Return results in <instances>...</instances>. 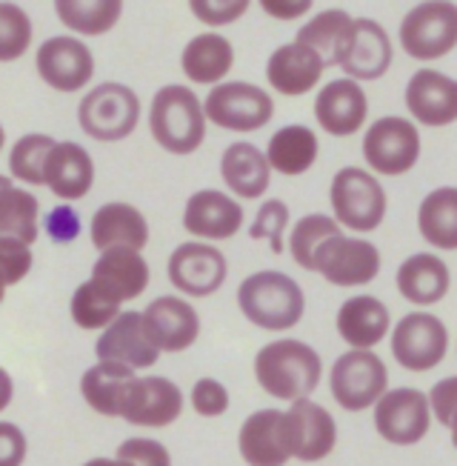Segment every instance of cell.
Returning <instances> with one entry per match:
<instances>
[{"mask_svg":"<svg viewBox=\"0 0 457 466\" xmlns=\"http://www.w3.org/2000/svg\"><path fill=\"white\" fill-rule=\"evenodd\" d=\"M323 375V363L309 343L303 340H274L257 352L254 358V378L257 383L281 400H303L309 398Z\"/></svg>","mask_w":457,"mask_h":466,"instance_id":"cell-1","label":"cell"},{"mask_svg":"<svg viewBox=\"0 0 457 466\" xmlns=\"http://www.w3.org/2000/svg\"><path fill=\"white\" fill-rule=\"evenodd\" d=\"M237 303H241V312L254 327L269 332H283L297 327L306 309V298L303 289L297 287V280L269 269L254 272L241 283Z\"/></svg>","mask_w":457,"mask_h":466,"instance_id":"cell-2","label":"cell"},{"mask_svg":"<svg viewBox=\"0 0 457 466\" xmlns=\"http://www.w3.org/2000/svg\"><path fill=\"white\" fill-rule=\"evenodd\" d=\"M152 137L172 155H192L206 137V112L189 86H164L152 100Z\"/></svg>","mask_w":457,"mask_h":466,"instance_id":"cell-3","label":"cell"},{"mask_svg":"<svg viewBox=\"0 0 457 466\" xmlns=\"http://www.w3.org/2000/svg\"><path fill=\"white\" fill-rule=\"evenodd\" d=\"M81 129L104 144L124 140L137 129L141 120V100L124 84H101L94 86L77 106Z\"/></svg>","mask_w":457,"mask_h":466,"instance_id":"cell-4","label":"cell"},{"mask_svg":"<svg viewBox=\"0 0 457 466\" xmlns=\"http://www.w3.org/2000/svg\"><path fill=\"white\" fill-rule=\"evenodd\" d=\"M332 209L337 224L354 232H372L386 218V192L372 172L346 167L332 180Z\"/></svg>","mask_w":457,"mask_h":466,"instance_id":"cell-5","label":"cell"},{"mask_svg":"<svg viewBox=\"0 0 457 466\" xmlns=\"http://www.w3.org/2000/svg\"><path fill=\"white\" fill-rule=\"evenodd\" d=\"M386 363L369 350H352L332 367V395L346 412H363L386 395Z\"/></svg>","mask_w":457,"mask_h":466,"instance_id":"cell-6","label":"cell"},{"mask_svg":"<svg viewBox=\"0 0 457 466\" xmlns=\"http://www.w3.org/2000/svg\"><path fill=\"white\" fill-rule=\"evenodd\" d=\"M206 117L214 127L229 129V132H257L263 129L272 115H274V100L269 92H263L254 84H221L212 86L206 104H204Z\"/></svg>","mask_w":457,"mask_h":466,"instance_id":"cell-7","label":"cell"},{"mask_svg":"<svg viewBox=\"0 0 457 466\" xmlns=\"http://www.w3.org/2000/svg\"><path fill=\"white\" fill-rule=\"evenodd\" d=\"M363 157L377 175H406L421 157V132L406 117H381L366 129Z\"/></svg>","mask_w":457,"mask_h":466,"instance_id":"cell-8","label":"cell"},{"mask_svg":"<svg viewBox=\"0 0 457 466\" xmlns=\"http://www.w3.org/2000/svg\"><path fill=\"white\" fill-rule=\"evenodd\" d=\"M403 52L414 60H437L457 46V6L421 4L401 24Z\"/></svg>","mask_w":457,"mask_h":466,"instance_id":"cell-9","label":"cell"},{"mask_svg":"<svg viewBox=\"0 0 457 466\" xmlns=\"http://www.w3.org/2000/svg\"><path fill=\"white\" fill-rule=\"evenodd\" d=\"M449 332L441 318L412 312L397 320L392 335V355L409 372H429L446 358Z\"/></svg>","mask_w":457,"mask_h":466,"instance_id":"cell-10","label":"cell"},{"mask_svg":"<svg viewBox=\"0 0 457 466\" xmlns=\"http://www.w3.org/2000/svg\"><path fill=\"white\" fill-rule=\"evenodd\" d=\"M432 423V403L421 390H392L374 403V430L394 447L423 441Z\"/></svg>","mask_w":457,"mask_h":466,"instance_id":"cell-11","label":"cell"},{"mask_svg":"<svg viewBox=\"0 0 457 466\" xmlns=\"http://www.w3.org/2000/svg\"><path fill=\"white\" fill-rule=\"evenodd\" d=\"M314 272L334 287H366L381 272V252L363 238H329L314 255Z\"/></svg>","mask_w":457,"mask_h":466,"instance_id":"cell-12","label":"cell"},{"mask_svg":"<svg viewBox=\"0 0 457 466\" xmlns=\"http://www.w3.org/2000/svg\"><path fill=\"white\" fill-rule=\"evenodd\" d=\"M283 438L292 458L314 463L323 461L337 443V423L332 412L309 398L294 400L292 410L283 412Z\"/></svg>","mask_w":457,"mask_h":466,"instance_id":"cell-13","label":"cell"},{"mask_svg":"<svg viewBox=\"0 0 457 466\" xmlns=\"http://www.w3.org/2000/svg\"><path fill=\"white\" fill-rule=\"evenodd\" d=\"M37 75L57 92H77L92 80L94 57L84 40L55 35L37 49Z\"/></svg>","mask_w":457,"mask_h":466,"instance_id":"cell-14","label":"cell"},{"mask_svg":"<svg viewBox=\"0 0 457 466\" xmlns=\"http://www.w3.org/2000/svg\"><path fill=\"white\" fill-rule=\"evenodd\" d=\"M169 280L192 298L214 295L226 280V258L209 243H184L169 258Z\"/></svg>","mask_w":457,"mask_h":466,"instance_id":"cell-15","label":"cell"},{"mask_svg":"<svg viewBox=\"0 0 457 466\" xmlns=\"http://www.w3.org/2000/svg\"><path fill=\"white\" fill-rule=\"evenodd\" d=\"M184 392L169 378H137L124 403V420L132 427L164 430L181 418Z\"/></svg>","mask_w":457,"mask_h":466,"instance_id":"cell-16","label":"cell"},{"mask_svg":"<svg viewBox=\"0 0 457 466\" xmlns=\"http://www.w3.org/2000/svg\"><path fill=\"white\" fill-rule=\"evenodd\" d=\"M97 358L106 363H121L129 370H149L157 363L161 350L154 347L141 312H121L114 323L104 329L94 347Z\"/></svg>","mask_w":457,"mask_h":466,"instance_id":"cell-17","label":"cell"},{"mask_svg":"<svg viewBox=\"0 0 457 466\" xmlns=\"http://www.w3.org/2000/svg\"><path fill=\"white\" fill-rule=\"evenodd\" d=\"M146 332L161 352H184L201 335V318L184 298L164 295L144 312Z\"/></svg>","mask_w":457,"mask_h":466,"instance_id":"cell-18","label":"cell"},{"mask_svg":"<svg viewBox=\"0 0 457 466\" xmlns=\"http://www.w3.org/2000/svg\"><path fill=\"white\" fill-rule=\"evenodd\" d=\"M406 106L423 127H449L457 120V80L434 72L421 69L414 72L406 86Z\"/></svg>","mask_w":457,"mask_h":466,"instance_id":"cell-19","label":"cell"},{"mask_svg":"<svg viewBox=\"0 0 457 466\" xmlns=\"http://www.w3.org/2000/svg\"><path fill=\"white\" fill-rule=\"evenodd\" d=\"M366 92L361 89V84H354L352 77H341V80H329V84L317 92L314 100V117L329 135H354L366 124Z\"/></svg>","mask_w":457,"mask_h":466,"instance_id":"cell-20","label":"cell"},{"mask_svg":"<svg viewBox=\"0 0 457 466\" xmlns=\"http://www.w3.org/2000/svg\"><path fill=\"white\" fill-rule=\"evenodd\" d=\"M184 227L194 238L229 240L243 227V209L234 198L217 189H204L189 198L184 209Z\"/></svg>","mask_w":457,"mask_h":466,"instance_id":"cell-21","label":"cell"},{"mask_svg":"<svg viewBox=\"0 0 457 466\" xmlns=\"http://www.w3.org/2000/svg\"><path fill=\"white\" fill-rule=\"evenodd\" d=\"M323 72H326V64L317 57V52H312L303 44H297V40L294 44L274 49L269 64H266L269 84L286 97H297V95L312 92L317 84H321Z\"/></svg>","mask_w":457,"mask_h":466,"instance_id":"cell-22","label":"cell"},{"mask_svg":"<svg viewBox=\"0 0 457 466\" xmlns=\"http://www.w3.org/2000/svg\"><path fill=\"white\" fill-rule=\"evenodd\" d=\"M237 447H241V455L249 466H286L292 455L283 438V412L277 410L252 412L241 427Z\"/></svg>","mask_w":457,"mask_h":466,"instance_id":"cell-23","label":"cell"},{"mask_svg":"<svg viewBox=\"0 0 457 466\" xmlns=\"http://www.w3.org/2000/svg\"><path fill=\"white\" fill-rule=\"evenodd\" d=\"M44 177H46V187L64 200H77V198H86V192L94 184V164H92V155L81 147V144H72V140H64L57 144L49 157H46V167H44Z\"/></svg>","mask_w":457,"mask_h":466,"instance_id":"cell-24","label":"cell"},{"mask_svg":"<svg viewBox=\"0 0 457 466\" xmlns=\"http://www.w3.org/2000/svg\"><path fill=\"white\" fill-rule=\"evenodd\" d=\"M92 243L94 249H134L141 252L149 243L146 218L129 204H106L92 218Z\"/></svg>","mask_w":457,"mask_h":466,"instance_id":"cell-25","label":"cell"},{"mask_svg":"<svg viewBox=\"0 0 457 466\" xmlns=\"http://www.w3.org/2000/svg\"><path fill=\"white\" fill-rule=\"evenodd\" d=\"M92 280L101 289H106L114 300H134L149 287V263L134 249H109L97 258Z\"/></svg>","mask_w":457,"mask_h":466,"instance_id":"cell-26","label":"cell"},{"mask_svg":"<svg viewBox=\"0 0 457 466\" xmlns=\"http://www.w3.org/2000/svg\"><path fill=\"white\" fill-rule=\"evenodd\" d=\"M392 66V40L386 29L369 17L354 20V40L349 57L343 60V72L352 80H381Z\"/></svg>","mask_w":457,"mask_h":466,"instance_id":"cell-27","label":"cell"},{"mask_svg":"<svg viewBox=\"0 0 457 466\" xmlns=\"http://www.w3.org/2000/svg\"><path fill=\"white\" fill-rule=\"evenodd\" d=\"M354 40V20L341 9H326L314 15L309 24L297 32V44L317 52L326 66H343Z\"/></svg>","mask_w":457,"mask_h":466,"instance_id":"cell-28","label":"cell"},{"mask_svg":"<svg viewBox=\"0 0 457 466\" xmlns=\"http://www.w3.org/2000/svg\"><path fill=\"white\" fill-rule=\"evenodd\" d=\"M389 309L372 295L349 298L337 312V332L354 350H372L389 335Z\"/></svg>","mask_w":457,"mask_h":466,"instance_id":"cell-29","label":"cell"},{"mask_svg":"<svg viewBox=\"0 0 457 466\" xmlns=\"http://www.w3.org/2000/svg\"><path fill=\"white\" fill-rule=\"evenodd\" d=\"M134 370L121 367V363H106L97 360L81 378V395L97 415L106 418H121L126 395L134 383Z\"/></svg>","mask_w":457,"mask_h":466,"instance_id":"cell-30","label":"cell"},{"mask_svg":"<svg viewBox=\"0 0 457 466\" xmlns=\"http://www.w3.org/2000/svg\"><path fill=\"white\" fill-rule=\"evenodd\" d=\"M449 267L429 252H417L406 258L397 269V289L401 295L417 307H432V303L443 300L449 292Z\"/></svg>","mask_w":457,"mask_h":466,"instance_id":"cell-31","label":"cell"},{"mask_svg":"<svg viewBox=\"0 0 457 466\" xmlns=\"http://www.w3.org/2000/svg\"><path fill=\"white\" fill-rule=\"evenodd\" d=\"M221 175L226 180V187L237 198L257 200L269 189L272 167H269V157L261 149H257L254 144H232L224 152Z\"/></svg>","mask_w":457,"mask_h":466,"instance_id":"cell-32","label":"cell"},{"mask_svg":"<svg viewBox=\"0 0 457 466\" xmlns=\"http://www.w3.org/2000/svg\"><path fill=\"white\" fill-rule=\"evenodd\" d=\"M232 64H234L232 44L224 35H214V32L192 37L184 49V57H181L184 75L192 80V84L221 86V80L229 75Z\"/></svg>","mask_w":457,"mask_h":466,"instance_id":"cell-33","label":"cell"},{"mask_svg":"<svg viewBox=\"0 0 457 466\" xmlns=\"http://www.w3.org/2000/svg\"><path fill=\"white\" fill-rule=\"evenodd\" d=\"M417 227L432 247L457 249V189L443 187L426 195L417 209Z\"/></svg>","mask_w":457,"mask_h":466,"instance_id":"cell-34","label":"cell"},{"mask_svg":"<svg viewBox=\"0 0 457 466\" xmlns=\"http://www.w3.org/2000/svg\"><path fill=\"white\" fill-rule=\"evenodd\" d=\"M269 167L281 175H303L317 160V135L309 127H283L269 140Z\"/></svg>","mask_w":457,"mask_h":466,"instance_id":"cell-35","label":"cell"},{"mask_svg":"<svg viewBox=\"0 0 457 466\" xmlns=\"http://www.w3.org/2000/svg\"><path fill=\"white\" fill-rule=\"evenodd\" d=\"M57 17L72 32L81 35H104L109 32L117 20H121L124 4L117 0H57Z\"/></svg>","mask_w":457,"mask_h":466,"instance_id":"cell-36","label":"cell"},{"mask_svg":"<svg viewBox=\"0 0 457 466\" xmlns=\"http://www.w3.org/2000/svg\"><path fill=\"white\" fill-rule=\"evenodd\" d=\"M37 198L24 189H4L0 192V238H15L21 243L37 240Z\"/></svg>","mask_w":457,"mask_h":466,"instance_id":"cell-37","label":"cell"},{"mask_svg":"<svg viewBox=\"0 0 457 466\" xmlns=\"http://www.w3.org/2000/svg\"><path fill=\"white\" fill-rule=\"evenodd\" d=\"M72 318L81 329H106L121 318V300H114L89 278L72 295Z\"/></svg>","mask_w":457,"mask_h":466,"instance_id":"cell-38","label":"cell"},{"mask_svg":"<svg viewBox=\"0 0 457 466\" xmlns=\"http://www.w3.org/2000/svg\"><path fill=\"white\" fill-rule=\"evenodd\" d=\"M334 235H343V232L337 227V220H332L326 215H306L303 220H297V227L292 229V238H289L292 258L297 260V267L314 272L317 249Z\"/></svg>","mask_w":457,"mask_h":466,"instance_id":"cell-39","label":"cell"},{"mask_svg":"<svg viewBox=\"0 0 457 466\" xmlns=\"http://www.w3.org/2000/svg\"><path fill=\"white\" fill-rule=\"evenodd\" d=\"M55 147L57 144L49 135H24L12 147V155H9L12 175L26 180V184H32V187H46L44 167H46V157Z\"/></svg>","mask_w":457,"mask_h":466,"instance_id":"cell-40","label":"cell"},{"mask_svg":"<svg viewBox=\"0 0 457 466\" xmlns=\"http://www.w3.org/2000/svg\"><path fill=\"white\" fill-rule=\"evenodd\" d=\"M32 44V20L15 4H0V64H12Z\"/></svg>","mask_w":457,"mask_h":466,"instance_id":"cell-41","label":"cell"},{"mask_svg":"<svg viewBox=\"0 0 457 466\" xmlns=\"http://www.w3.org/2000/svg\"><path fill=\"white\" fill-rule=\"evenodd\" d=\"M286 227H289V207L283 204V200L272 198V200H266L261 209H257L249 235L254 240L266 238L272 243V252L281 255L283 252V232H286Z\"/></svg>","mask_w":457,"mask_h":466,"instance_id":"cell-42","label":"cell"},{"mask_svg":"<svg viewBox=\"0 0 457 466\" xmlns=\"http://www.w3.org/2000/svg\"><path fill=\"white\" fill-rule=\"evenodd\" d=\"M32 249L26 243L15 240V238H0V283L12 287V283H21L29 269H32Z\"/></svg>","mask_w":457,"mask_h":466,"instance_id":"cell-43","label":"cell"},{"mask_svg":"<svg viewBox=\"0 0 457 466\" xmlns=\"http://www.w3.org/2000/svg\"><path fill=\"white\" fill-rule=\"evenodd\" d=\"M117 458L129 466H172V455L164 443L152 438H129L117 447Z\"/></svg>","mask_w":457,"mask_h":466,"instance_id":"cell-44","label":"cell"},{"mask_svg":"<svg viewBox=\"0 0 457 466\" xmlns=\"http://www.w3.org/2000/svg\"><path fill=\"white\" fill-rule=\"evenodd\" d=\"M192 407L197 415L204 418H217L229 410V392L221 380L214 378H201L192 387Z\"/></svg>","mask_w":457,"mask_h":466,"instance_id":"cell-45","label":"cell"},{"mask_svg":"<svg viewBox=\"0 0 457 466\" xmlns=\"http://www.w3.org/2000/svg\"><path fill=\"white\" fill-rule=\"evenodd\" d=\"M429 403L437 420H441L443 427L454 430L457 427V375L437 380L429 392Z\"/></svg>","mask_w":457,"mask_h":466,"instance_id":"cell-46","label":"cell"},{"mask_svg":"<svg viewBox=\"0 0 457 466\" xmlns=\"http://www.w3.org/2000/svg\"><path fill=\"white\" fill-rule=\"evenodd\" d=\"M26 461V435L21 427L0 420V466H21Z\"/></svg>","mask_w":457,"mask_h":466,"instance_id":"cell-47","label":"cell"},{"mask_svg":"<svg viewBox=\"0 0 457 466\" xmlns=\"http://www.w3.org/2000/svg\"><path fill=\"white\" fill-rule=\"evenodd\" d=\"M249 9L246 0H226V4H204V0H194L192 4V12L204 20V24H212V26H224V24H232L237 20L243 12Z\"/></svg>","mask_w":457,"mask_h":466,"instance_id":"cell-48","label":"cell"},{"mask_svg":"<svg viewBox=\"0 0 457 466\" xmlns=\"http://www.w3.org/2000/svg\"><path fill=\"white\" fill-rule=\"evenodd\" d=\"M46 235L55 243H69L81 235V218H77L72 207H57L46 218Z\"/></svg>","mask_w":457,"mask_h":466,"instance_id":"cell-49","label":"cell"},{"mask_svg":"<svg viewBox=\"0 0 457 466\" xmlns=\"http://www.w3.org/2000/svg\"><path fill=\"white\" fill-rule=\"evenodd\" d=\"M309 6H312L309 0H303V4H274V0H266V4H263L266 12H272L274 17H283V20H292L297 15L309 12Z\"/></svg>","mask_w":457,"mask_h":466,"instance_id":"cell-50","label":"cell"},{"mask_svg":"<svg viewBox=\"0 0 457 466\" xmlns=\"http://www.w3.org/2000/svg\"><path fill=\"white\" fill-rule=\"evenodd\" d=\"M12 395H15V383H12V375L0 367V412H4L9 403H12Z\"/></svg>","mask_w":457,"mask_h":466,"instance_id":"cell-51","label":"cell"},{"mask_svg":"<svg viewBox=\"0 0 457 466\" xmlns=\"http://www.w3.org/2000/svg\"><path fill=\"white\" fill-rule=\"evenodd\" d=\"M84 466H129V463L121 461V458H92V461H86Z\"/></svg>","mask_w":457,"mask_h":466,"instance_id":"cell-52","label":"cell"},{"mask_svg":"<svg viewBox=\"0 0 457 466\" xmlns=\"http://www.w3.org/2000/svg\"><path fill=\"white\" fill-rule=\"evenodd\" d=\"M4 189H12V180L6 175H0V192H4Z\"/></svg>","mask_w":457,"mask_h":466,"instance_id":"cell-53","label":"cell"},{"mask_svg":"<svg viewBox=\"0 0 457 466\" xmlns=\"http://www.w3.org/2000/svg\"><path fill=\"white\" fill-rule=\"evenodd\" d=\"M4 140H6V132H4V127H0V149H4Z\"/></svg>","mask_w":457,"mask_h":466,"instance_id":"cell-54","label":"cell"},{"mask_svg":"<svg viewBox=\"0 0 457 466\" xmlns=\"http://www.w3.org/2000/svg\"><path fill=\"white\" fill-rule=\"evenodd\" d=\"M4 298H6V287L0 283V303H4Z\"/></svg>","mask_w":457,"mask_h":466,"instance_id":"cell-55","label":"cell"},{"mask_svg":"<svg viewBox=\"0 0 457 466\" xmlns=\"http://www.w3.org/2000/svg\"><path fill=\"white\" fill-rule=\"evenodd\" d=\"M452 443H454V450H457V427L452 430Z\"/></svg>","mask_w":457,"mask_h":466,"instance_id":"cell-56","label":"cell"}]
</instances>
